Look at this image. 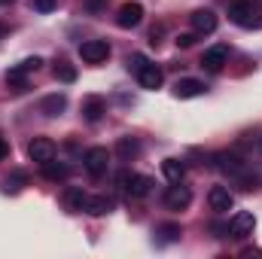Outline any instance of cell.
Listing matches in <instances>:
<instances>
[{
	"label": "cell",
	"instance_id": "d6a6232c",
	"mask_svg": "<svg viewBox=\"0 0 262 259\" xmlns=\"http://www.w3.org/2000/svg\"><path fill=\"white\" fill-rule=\"evenodd\" d=\"M6 156H9V146H6V140H3V137H0V162H3V159H6Z\"/></svg>",
	"mask_w": 262,
	"mask_h": 259
},
{
	"label": "cell",
	"instance_id": "7a4b0ae2",
	"mask_svg": "<svg viewBox=\"0 0 262 259\" xmlns=\"http://www.w3.org/2000/svg\"><path fill=\"white\" fill-rule=\"evenodd\" d=\"M229 18L238 28H259L262 25L259 0H229Z\"/></svg>",
	"mask_w": 262,
	"mask_h": 259
},
{
	"label": "cell",
	"instance_id": "3957f363",
	"mask_svg": "<svg viewBox=\"0 0 262 259\" xmlns=\"http://www.w3.org/2000/svg\"><path fill=\"white\" fill-rule=\"evenodd\" d=\"M82 165H85V171H89L92 177H101V174H107L110 153H107L104 146H92V149L82 153Z\"/></svg>",
	"mask_w": 262,
	"mask_h": 259
},
{
	"label": "cell",
	"instance_id": "f546056e",
	"mask_svg": "<svg viewBox=\"0 0 262 259\" xmlns=\"http://www.w3.org/2000/svg\"><path fill=\"white\" fill-rule=\"evenodd\" d=\"M143 64H146V58H143V55H131V58H128V67L134 70V73H137Z\"/></svg>",
	"mask_w": 262,
	"mask_h": 259
},
{
	"label": "cell",
	"instance_id": "e0dca14e",
	"mask_svg": "<svg viewBox=\"0 0 262 259\" xmlns=\"http://www.w3.org/2000/svg\"><path fill=\"white\" fill-rule=\"evenodd\" d=\"M104 113H107V104H104L101 98H85V104H82V116H85L89 122H98Z\"/></svg>",
	"mask_w": 262,
	"mask_h": 259
},
{
	"label": "cell",
	"instance_id": "d6986e66",
	"mask_svg": "<svg viewBox=\"0 0 262 259\" xmlns=\"http://www.w3.org/2000/svg\"><path fill=\"white\" fill-rule=\"evenodd\" d=\"M25 76H28V73H25V70H21L18 64L9 67V70H6V85H9L12 92H21V89L28 85V82H25Z\"/></svg>",
	"mask_w": 262,
	"mask_h": 259
},
{
	"label": "cell",
	"instance_id": "f1b7e54d",
	"mask_svg": "<svg viewBox=\"0 0 262 259\" xmlns=\"http://www.w3.org/2000/svg\"><path fill=\"white\" fill-rule=\"evenodd\" d=\"M192 43H195V34H180V37H177V46H180V49H189Z\"/></svg>",
	"mask_w": 262,
	"mask_h": 259
},
{
	"label": "cell",
	"instance_id": "1f68e13d",
	"mask_svg": "<svg viewBox=\"0 0 262 259\" xmlns=\"http://www.w3.org/2000/svg\"><path fill=\"white\" fill-rule=\"evenodd\" d=\"M241 256H244V259H253V256H262V250H256V247H247Z\"/></svg>",
	"mask_w": 262,
	"mask_h": 259
},
{
	"label": "cell",
	"instance_id": "4fadbf2b",
	"mask_svg": "<svg viewBox=\"0 0 262 259\" xmlns=\"http://www.w3.org/2000/svg\"><path fill=\"white\" fill-rule=\"evenodd\" d=\"M189 21H192V28H195L198 34H213L216 31V15L210 9H195L189 15Z\"/></svg>",
	"mask_w": 262,
	"mask_h": 259
},
{
	"label": "cell",
	"instance_id": "8992f818",
	"mask_svg": "<svg viewBox=\"0 0 262 259\" xmlns=\"http://www.w3.org/2000/svg\"><path fill=\"white\" fill-rule=\"evenodd\" d=\"M119 186L131 198H143V195H149V189H152V180L146 174H119Z\"/></svg>",
	"mask_w": 262,
	"mask_h": 259
},
{
	"label": "cell",
	"instance_id": "4dcf8cb0",
	"mask_svg": "<svg viewBox=\"0 0 262 259\" xmlns=\"http://www.w3.org/2000/svg\"><path fill=\"white\" fill-rule=\"evenodd\" d=\"M162 31H165V28H152V34H149V43H152V46H159V43H162V40H159V37H162Z\"/></svg>",
	"mask_w": 262,
	"mask_h": 259
},
{
	"label": "cell",
	"instance_id": "4316f807",
	"mask_svg": "<svg viewBox=\"0 0 262 259\" xmlns=\"http://www.w3.org/2000/svg\"><path fill=\"white\" fill-rule=\"evenodd\" d=\"M43 64V58H40V55H34V58H25V61H21V70H25V73H31V70H37V67Z\"/></svg>",
	"mask_w": 262,
	"mask_h": 259
},
{
	"label": "cell",
	"instance_id": "603a6c76",
	"mask_svg": "<svg viewBox=\"0 0 262 259\" xmlns=\"http://www.w3.org/2000/svg\"><path fill=\"white\" fill-rule=\"evenodd\" d=\"M40 168H43V174H46L49 180H64L67 177V165H55V159L46 162V165H40Z\"/></svg>",
	"mask_w": 262,
	"mask_h": 259
},
{
	"label": "cell",
	"instance_id": "83f0119b",
	"mask_svg": "<svg viewBox=\"0 0 262 259\" xmlns=\"http://www.w3.org/2000/svg\"><path fill=\"white\" fill-rule=\"evenodd\" d=\"M34 9L37 12H52L55 9V0H34Z\"/></svg>",
	"mask_w": 262,
	"mask_h": 259
},
{
	"label": "cell",
	"instance_id": "cb8c5ba5",
	"mask_svg": "<svg viewBox=\"0 0 262 259\" xmlns=\"http://www.w3.org/2000/svg\"><path fill=\"white\" fill-rule=\"evenodd\" d=\"M55 79H61V82H73V79H76L73 64H67L64 58H61V61H55Z\"/></svg>",
	"mask_w": 262,
	"mask_h": 259
},
{
	"label": "cell",
	"instance_id": "484cf974",
	"mask_svg": "<svg viewBox=\"0 0 262 259\" xmlns=\"http://www.w3.org/2000/svg\"><path fill=\"white\" fill-rule=\"evenodd\" d=\"M82 9H85V12H92V15H98V12H104V9H107V0H82Z\"/></svg>",
	"mask_w": 262,
	"mask_h": 259
},
{
	"label": "cell",
	"instance_id": "5bb4252c",
	"mask_svg": "<svg viewBox=\"0 0 262 259\" xmlns=\"http://www.w3.org/2000/svg\"><path fill=\"white\" fill-rule=\"evenodd\" d=\"M82 210H85V213H92V217H104V213H110V210H113V201H110L107 195H89Z\"/></svg>",
	"mask_w": 262,
	"mask_h": 259
},
{
	"label": "cell",
	"instance_id": "ffe728a7",
	"mask_svg": "<svg viewBox=\"0 0 262 259\" xmlns=\"http://www.w3.org/2000/svg\"><path fill=\"white\" fill-rule=\"evenodd\" d=\"M85 198H89V195L82 192V189H67V195H64V204H67V210H73V213H79V210L85 207Z\"/></svg>",
	"mask_w": 262,
	"mask_h": 259
},
{
	"label": "cell",
	"instance_id": "8fae6325",
	"mask_svg": "<svg viewBox=\"0 0 262 259\" xmlns=\"http://www.w3.org/2000/svg\"><path fill=\"white\" fill-rule=\"evenodd\" d=\"M137 82H140L143 89L156 92V89L165 82V73H162V67H156V64H149V61H146V64L137 70Z\"/></svg>",
	"mask_w": 262,
	"mask_h": 259
},
{
	"label": "cell",
	"instance_id": "44dd1931",
	"mask_svg": "<svg viewBox=\"0 0 262 259\" xmlns=\"http://www.w3.org/2000/svg\"><path fill=\"white\" fill-rule=\"evenodd\" d=\"M116 153L128 162V159H134L137 153H140V143L137 140H131V137H119V143H116Z\"/></svg>",
	"mask_w": 262,
	"mask_h": 259
},
{
	"label": "cell",
	"instance_id": "9a60e30c",
	"mask_svg": "<svg viewBox=\"0 0 262 259\" xmlns=\"http://www.w3.org/2000/svg\"><path fill=\"white\" fill-rule=\"evenodd\" d=\"M174 95L177 98H198V95H204V82H198V79H177Z\"/></svg>",
	"mask_w": 262,
	"mask_h": 259
},
{
	"label": "cell",
	"instance_id": "7c38bea8",
	"mask_svg": "<svg viewBox=\"0 0 262 259\" xmlns=\"http://www.w3.org/2000/svg\"><path fill=\"white\" fill-rule=\"evenodd\" d=\"M226 61H229V49H226V46H213V49H207V52L201 55V67L210 70V73H220Z\"/></svg>",
	"mask_w": 262,
	"mask_h": 259
},
{
	"label": "cell",
	"instance_id": "277c9868",
	"mask_svg": "<svg viewBox=\"0 0 262 259\" xmlns=\"http://www.w3.org/2000/svg\"><path fill=\"white\" fill-rule=\"evenodd\" d=\"M79 55H82L85 64H101V61L110 58V43L107 40H85L79 46Z\"/></svg>",
	"mask_w": 262,
	"mask_h": 259
},
{
	"label": "cell",
	"instance_id": "9c48e42d",
	"mask_svg": "<svg viewBox=\"0 0 262 259\" xmlns=\"http://www.w3.org/2000/svg\"><path fill=\"white\" fill-rule=\"evenodd\" d=\"M189 204H192V192H189V186L174 183V186L165 192V207H168V210H186Z\"/></svg>",
	"mask_w": 262,
	"mask_h": 259
},
{
	"label": "cell",
	"instance_id": "d4e9b609",
	"mask_svg": "<svg viewBox=\"0 0 262 259\" xmlns=\"http://www.w3.org/2000/svg\"><path fill=\"white\" fill-rule=\"evenodd\" d=\"M25 180H28V177H25L21 171H15L12 177H6V180H3V192H18V189L25 186Z\"/></svg>",
	"mask_w": 262,
	"mask_h": 259
},
{
	"label": "cell",
	"instance_id": "52a82bcc",
	"mask_svg": "<svg viewBox=\"0 0 262 259\" xmlns=\"http://www.w3.org/2000/svg\"><path fill=\"white\" fill-rule=\"evenodd\" d=\"M28 159L37 162V165L52 162V159H55V143H52L49 137H34V140L28 143Z\"/></svg>",
	"mask_w": 262,
	"mask_h": 259
},
{
	"label": "cell",
	"instance_id": "5b68a950",
	"mask_svg": "<svg viewBox=\"0 0 262 259\" xmlns=\"http://www.w3.org/2000/svg\"><path fill=\"white\" fill-rule=\"evenodd\" d=\"M229 238H247V235H253V229H256V217L250 213V210H238L232 220H229Z\"/></svg>",
	"mask_w": 262,
	"mask_h": 259
},
{
	"label": "cell",
	"instance_id": "6da1fadb",
	"mask_svg": "<svg viewBox=\"0 0 262 259\" xmlns=\"http://www.w3.org/2000/svg\"><path fill=\"white\" fill-rule=\"evenodd\" d=\"M216 168L223 171V174H229V177H235L244 189H256V174H250V168H247V162L241 159V156H235V153H220L216 156Z\"/></svg>",
	"mask_w": 262,
	"mask_h": 259
},
{
	"label": "cell",
	"instance_id": "ba28073f",
	"mask_svg": "<svg viewBox=\"0 0 262 259\" xmlns=\"http://www.w3.org/2000/svg\"><path fill=\"white\" fill-rule=\"evenodd\" d=\"M140 21H143V6H140L137 0H131V3H122V6H119V12H116V25H119L122 31L137 28Z\"/></svg>",
	"mask_w": 262,
	"mask_h": 259
},
{
	"label": "cell",
	"instance_id": "ac0fdd59",
	"mask_svg": "<svg viewBox=\"0 0 262 259\" xmlns=\"http://www.w3.org/2000/svg\"><path fill=\"white\" fill-rule=\"evenodd\" d=\"M67 107V98L64 95H49L43 104H40V110L46 113V116H61V110Z\"/></svg>",
	"mask_w": 262,
	"mask_h": 259
},
{
	"label": "cell",
	"instance_id": "836d02e7",
	"mask_svg": "<svg viewBox=\"0 0 262 259\" xmlns=\"http://www.w3.org/2000/svg\"><path fill=\"white\" fill-rule=\"evenodd\" d=\"M0 3H3V6H6V3H12V0H0Z\"/></svg>",
	"mask_w": 262,
	"mask_h": 259
},
{
	"label": "cell",
	"instance_id": "30bf717a",
	"mask_svg": "<svg viewBox=\"0 0 262 259\" xmlns=\"http://www.w3.org/2000/svg\"><path fill=\"white\" fill-rule=\"evenodd\" d=\"M207 204H210V210L226 213V210H232V207H235V195L229 192L226 186H213V189L207 192Z\"/></svg>",
	"mask_w": 262,
	"mask_h": 259
},
{
	"label": "cell",
	"instance_id": "2e32d148",
	"mask_svg": "<svg viewBox=\"0 0 262 259\" xmlns=\"http://www.w3.org/2000/svg\"><path fill=\"white\" fill-rule=\"evenodd\" d=\"M162 174H165L171 183H180V180L186 177V165H183L180 159H165V162H162Z\"/></svg>",
	"mask_w": 262,
	"mask_h": 259
},
{
	"label": "cell",
	"instance_id": "7402d4cb",
	"mask_svg": "<svg viewBox=\"0 0 262 259\" xmlns=\"http://www.w3.org/2000/svg\"><path fill=\"white\" fill-rule=\"evenodd\" d=\"M159 235H162V241H165V244H171V241H180L183 229H180L177 223H165V226H159Z\"/></svg>",
	"mask_w": 262,
	"mask_h": 259
}]
</instances>
